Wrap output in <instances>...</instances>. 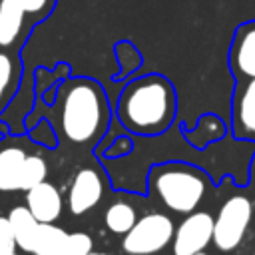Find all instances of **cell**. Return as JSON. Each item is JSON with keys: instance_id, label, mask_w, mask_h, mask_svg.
<instances>
[{"instance_id": "16", "label": "cell", "mask_w": 255, "mask_h": 255, "mask_svg": "<svg viewBox=\"0 0 255 255\" xmlns=\"http://www.w3.org/2000/svg\"><path fill=\"white\" fill-rule=\"evenodd\" d=\"M68 233L54 223H40L32 255H54Z\"/></svg>"}, {"instance_id": "3", "label": "cell", "mask_w": 255, "mask_h": 255, "mask_svg": "<svg viewBox=\"0 0 255 255\" xmlns=\"http://www.w3.org/2000/svg\"><path fill=\"white\" fill-rule=\"evenodd\" d=\"M147 181L149 193H153L165 209L181 215L195 211L209 189L207 175L187 163L155 165L151 167Z\"/></svg>"}, {"instance_id": "12", "label": "cell", "mask_w": 255, "mask_h": 255, "mask_svg": "<svg viewBox=\"0 0 255 255\" xmlns=\"http://www.w3.org/2000/svg\"><path fill=\"white\" fill-rule=\"evenodd\" d=\"M28 151L20 145L0 147V191H20V175Z\"/></svg>"}, {"instance_id": "17", "label": "cell", "mask_w": 255, "mask_h": 255, "mask_svg": "<svg viewBox=\"0 0 255 255\" xmlns=\"http://www.w3.org/2000/svg\"><path fill=\"white\" fill-rule=\"evenodd\" d=\"M48 177V163L42 155H34L28 153L24 167H22V175H20V191H28L34 185L46 181Z\"/></svg>"}, {"instance_id": "7", "label": "cell", "mask_w": 255, "mask_h": 255, "mask_svg": "<svg viewBox=\"0 0 255 255\" xmlns=\"http://www.w3.org/2000/svg\"><path fill=\"white\" fill-rule=\"evenodd\" d=\"M34 28L36 22L28 16L20 0H0V50L16 52Z\"/></svg>"}, {"instance_id": "13", "label": "cell", "mask_w": 255, "mask_h": 255, "mask_svg": "<svg viewBox=\"0 0 255 255\" xmlns=\"http://www.w3.org/2000/svg\"><path fill=\"white\" fill-rule=\"evenodd\" d=\"M8 219H10V225H12V231H14V237H16V245L18 249H22L24 253H32L34 249V241H36V235H38V227H40V221L34 217V213L24 207V205H16L8 211Z\"/></svg>"}, {"instance_id": "25", "label": "cell", "mask_w": 255, "mask_h": 255, "mask_svg": "<svg viewBox=\"0 0 255 255\" xmlns=\"http://www.w3.org/2000/svg\"><path fill=\"white\" fill-rule=\"evenodd\" d=\"M193 255H207L205 251H199V253H193Z\"/></svg>"}, {"instance_id": "8", "label": "cell", "mask_w": 255, "mask_h": 255, "mask_svg": "<svg viewBox=\"0 0 255 255\" xmlns=\"http://www.w3.org/2000/svg\"><path fill=\"white\" fill-rule=\"evenodd\" d=\"M102 195H104L102 173L94 167H82L70 183L66 203L72 215H84L100 203Z\"/></svg>"}, {"instance_id": "5", "label": "cell", "mask_w": 255, "mask_h": 255, "mask_svg": "<svg viewBox=\"0 0 255 255\" xmlns=\"http://www.w3.org/2000/svg\"><path fill=\"white\" fill-rule=\"evenodd\" d=\"M175 233V223L167 213L149 211L133 223L124 235L122 249L128 255H155L165 249Z\"/></svg>"}, {"instance_id": "6", "label": "cell", "mask_w": 255, "mask_h": 255, "mask_svg": "<svg viewBox=\"0 0 255 255\" xmlns=\"http://www.w3.org/2000/svg\"><path fill=\"white\" fill-rule=\"evenodd\" d=\"M213 215L209 211H191L183 217V221L175 227L171 249L173 255H193L205 251V247L213 241Z\"/></svg>"}, {"instance_id": "20", "label": "cell", "mask_w": 255, "mask_h": 255, "mask_svg": "<svg viewBox=\"0 0 255 255\" xmlns=\"http://www.w3.org/2000/svg\"><path fill=\"white\" fill-rule=\"evenodd\" d=\"M56 2L58 0H20V4L24 6V10L28 12V16L36 24H40L42 20H46L54 12Z\"/></svg>"}, {"instance_id": "18", "label": "cell", "mask_w": 255, "mask_h": 255, "mask_svg": "<svg viewBox=\"0 0 255 255\" xmlns=\"http://www.w3.org/2000/svg\"><path fill=\"white\" fill-rule=\"evenodd\" d=\"M90 251H94L92 237L84 231H74L64 237V241L60 243L54 255H88Z\"/></svg>"}, {"instance_id": "1", "label": "cell", "mask_w": 255, "mask_h": 255, "mask_svg": "<svg viewBox=\"0 0 255 255\" xmlns=\"http://www.w3.org/2000/svg\"><path fill=\"white\" fill-rule=\"evenodd\" d=\"M56 114L64 139L74 145H88L108 128V96L92 78H66L58 88Z\"/></svg>"}, {"instance_id": "4", "label": "cell", "mask_w": 255, "mask_h": 255, "mask_svg": "<svg viewBox=\"0 0 255 255\" xmlns=\"http://www.w3.org/2000/svg\"><path fill=\"white\" fill-rule=\"evenodd\" d=\"M253 219V203L247 195L235 193L219 207L213 223V245L223 253L235 251Z\"/></svg>"}, {"instance_id": "23", "label": "cell", "mask_w": 255, "mask_h": 255, "mask_svg": "<svg viewBox=\"0 0 255 255\" xmlns=\"http://www.w3.org/2000/svg\"><path fill=\"white\" fill-rule=\"evenodd\" d=\"M88 255H110V253H104V251H90Z\"/></svg>"}, {"instance_id": "24", "label": "cell", "mask_w": 255, "mask_h": 255, "mask_svg": "<svg viewBox=\"0 0 255 255\" xmlns=\"http://www.w3.org/2000/svg\"><path fill=\"white\" fill-rule=\"evenodd\" d=\"M0 255H18L16 251H0Z\"/></svg>"}, {"instance_id": "11", "label": "cell", "mask_w": 255, "mask_h": 255, "mask_svg": "<svg viewBox=\"0 0 255 255\" xmlns=\"http://www.w3.org/2000/svg\"><path fill=\"white\" fill-rule=\"evenodd\" d=\"M233 131L237 137L255 135V78L237 82L233 96Z\"/></svg>"}, {"instance_id": "14", "label": "cell", "mask_w": 255, "mask_h": 255, "mask_svg": "<svg viewBox=\"0 0 255 255\" xmlns=\"http://www.w3.org/2000/svg\"><path fill=\"white\" fill-rule=\"evenodd\" d=\"M137 221V213H135V207L124 199H118L114 203L108 205L106 213H104V223L106 227L116 233V235H126L133 223Z\"/></svg>"}, {"instance_id": "15", "label": "cell", "mask_w": 255, "mask_h": 255, "mask_svg": "<svg viewBox=\"0 0 255 255\" xmlns=\"http://www.w3.org/2000/svg\"><path fill=\"white\" fill-rule=\"evenodd\" d=\"M20 78V62L16 52L0 50V106L14 94Z\"/></svg>"}, {"instance_id": "19", "label": "cell", "mask_w": 255, "mask_h": 255, "mask_svg": "<svg viewBox=\"0 0 255 255\" xmlns=\"http://www.w3.org/2000/svg\"><path fill=\"white\" fill-rule=\"evenodd\" d=\"M193 131H201V135H195V137H189V141L193 143V145H205L207 141H213V139H219L221 135H223V131H225V126H223V122L219 120V118H215V116H203L199 122H197V126H195V129Z\"/></svg>"}, {"instance_id": "22", "label": "cell", "mask_w": 255, "mask_h": 255, "mask_svg": "<svg viewBox=\"0 0 255 255\" xmlns=\"http://www.w3.org/2000/svg\"><path fill=\"white\" fill-rule=\"evenodd\" d=\"M124 141H126L124 137H118V139L114 141V145L108 149V155H110V157H116V155H124V153H128V151L131 149V145H126V147H124V145H122Z\"/></svg>"}, {"instance_id": "21", "label": "cell", "mask_w": 255, "mask_h": 255, "mask_svg": "<svg viewBox=\"0 0 255 255\" xmlns=\"http://www.w3.org/2000/svg\"><path fill=\"white\" fill-rule=\"evenodd\" d=\"M16 237L8 215H0V251H16Z\"/></svg>"}, {"instance_id": "2", "label": "cell", "mask_w": 255, "mask_h": 255, "mask_svg": "<svg viewBox=\"0 0 255 255\" xmlns=\"http://www.w3.org/2000/svg\"><path fill=\"white\" fill-rule=\"evenodd\" d=\"M175 108L173 84L159 74H147L124 86L116 104V116L131 133L157 135L173 124Z\"/></svg>"}, {"instance_id": "9", "label": "cell", "mask_w": 255, "mask_h": 255, "mask_svg": "<svg viewBox=\"0 0 255 255\" xmlns=\"http://www.w3.org/2000/svg\"><path fill=\"white\" fill-rule=\"evenodd\" d=\"M227 62L237 82L255 78V20H247L235 28Z\"/></svg>"}, {"instance_id": "10", "label": "cell", "mask_w": 255, "mask_h": 255, "mask_svg": "<svg viewBox=\"0 0 255 255\" xmlns=\"http://www.w3.org/2000/svg\"><path fill=\"white\" fill-rule=\"evenodd\" d=\"M26 207L40 223H56L64 209V197L54 183L42 181L26 191Z\"/></svg>"}]
</instances>
